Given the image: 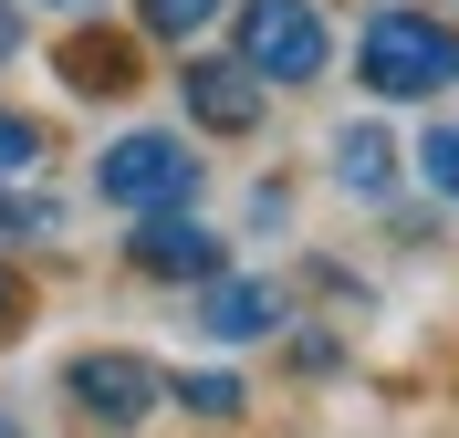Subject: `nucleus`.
Masks as SVG:
<instances>
[{
    "label": "nucleus",
    "mask_w": 459,
    "mask_h": 438,
    "mask_svg": "<svg viewBox=\"0 0 459 438\" xmlns=\"http://www.w3.org/2000/svg\"><path fill=\"white\" fill-rule=\"evenodd\" d=\"M355 84L386 94V105H438L459 84V21L418 11V0H386L355 21Z\"/></svg>",
    "instance_id": "f257e3e1"
},
{
    "label": "nucleus",
    "mask_w": 459,
    "mask_h": 438,
    "mask_svg": "<svg viewBox=\"0 0 459 438\" xmlns=\"http://www.w3.org/2000/svg\"><path fill=\"white\" fill-rule=\"evenodd\" d=\"M94 199L105 209H188L199 199V146L168 136V125H126L94 157Z\"/></svg>",
    "instance_id": "f03ea898"
},
{
    "label": "nucleus",
    "mask_w": 459,
    "mask_h": 438,
    "mask_svg": "<svg viewBox=\"0 0 459 438\" xmlns=\"http://www.w3.org/2000/svg\"><path fill=\"white\" fill-rule=\"evenodd\" d=\"M230 53L251 63L261 84H314L324 63H334V31H324L314 0H230Z\"/></svg>",
    "instance_id": "7ed1b4c3"
},
{
    "label": "nucleus",
    "mask_w": 459,
    "mask_h": 438,
    "mask_svg": "<svg viewBox=\"0 0 459 438\" xmlns=\"http://www.w3.org/2000/svg\"><path fill=\"white\" fill-rule=\"evenodd\" d=\"M178 94H188V125H209V136H251L261 105H272V84L240 53H188L178 63Z\"/></svg>",
    "instance_id": "20e7f679"
},
{
    "label": "nucleus",
    "mask_w": 459,
    "mask_h": 438,
    "mask_svg": "<svg viewBox=\"0 0 459 438\" xmlns=\"http://www.w3.org/2000/svg\"><path fill=\"white\" fill-rule=\"evenodd\" d=\"M63 386H74V408L105 417V428H136V417L157 408V365H146V355H126V345L74 355V365H63Z\"/></svg>",
    "instance_id": "39448f33"
},
{
    "label": "nucleus",
    "mask_w": 459,
    "mask_h": 438,
    "mask_svg": "<svg viewBox=\"0 0 459 438\" xmlns=\"http://www.w3.org/2000/svg\"><path fill=\"white\" fill-rule=\"evenodd\" d=\"M126 262H136L146 282H209V271H220V230H209V219H188V209H136Z\"/></svg>",
    "instance_id": "423d86ee"
},
{
    "label": "nucleus",
    "mask_w": 459,
    "mask_h": 438,
    "mask_svg": "<svg viewBox=\"0 0 459 438\" xmlns=\"http://www.w3.org/2000/svg\"><path fill=\"white\" fill-rule=\"evenodd\" d=\"M199 323L220 334V345L282 334V292H272V282H230V271H209V282H199Z\"/></svg>",
    "instance_id": "0eeeda50"
},
{
    "label": "nucleus",
    "mask_w": 459,
    "mask_h": 438,
    "mask_svg": "<svg viewBox=\"0 0 459 438\" xmlns=\"http://www.w3.org/2000/svg\"><path fill=\"white\" fill-rule=\"evenodd\" d=\"M334 188H355V199H397V136L376 116L334 125Z\"/></svg>",
    "instance_id": "6e6552de"
},
{
    "label": "nucleus",
    "mask_w": 459,
    "mask_h": 438,
    "mask_svg": "<svg viewBox=\"0 0 459 438\" xmlns=\"http://www.w3.org/2000/svg\"><path fill=\"white\" fill-rule=\"evenodd\" d=\"M53 63H63V84H74V94H136V53H126L115 31H74Z\"/></svg>",
    "instance_id": "1a4fd4ad"
},
{
    "label": "nucleus",
    "mask_w": 459,
    "mask_h": 438,
    "mask_svg": "<svg viewBox=\"0 0 459 438\" xmlns=\"http://www.w3.org/2000/svg\"><path fill=\"white\" fill-rule=\"evenodd\" d=\"M220 11H230V0H136V31H146V42H178V53H188V42L220 21Z\"/></svg>",
    "instance_id": "9d476101"
},
{
    "label": "nucleus",
    "mask_w": 459,
    "mask_h": 438,
    "mask_svg": "<svg viewBox=\"0 0 459 438\" xmlns=\"http://www.w3.org/2000/svg\"><path fill=\"white\" fill-rule=\"evenodd\" d=\"M168 397H178V408H199V417H240V408H251V386L230 376V365H199V376H178Z\"/></svg>",
    "instance_id": "9b49d317"
},
{
    "label": "nucleus",
    "mask_w": 459,
    "mask_h": 438,
    "mask_svg": "<svg viewBox=\"0 0 459 438\" xmlns=\"http://www.w3.org/2000/svg\"><path fill=\"white\" fill-rule=\"evenodd\" d=\"M53 219H63L53 199H22V188L0 177V251H11V240H42V230H53Z\"/></svg>",
    "instance_id": "f8f14e48"
},
{
    "label": "nucleus",
    "mask_w": 459,
    "mask_h": 438,
    "mask_svg": "<svg viewBox=\"0 0 459 438\" xmlns=\"http://www.w3.org/2000/svg\"><path fill=\"white\" fill-rule=\"evenodd\" d=\"M418 177H429L438 199H459V125H429L418 136Z\"/></svg>",
    "instance_id": "ddd939ff"
},
{
    "label": "nucleus",
    "mask_w": 459,
    "mask_h": 438,
    "mask_svg": "<svg viewBox=\"0 0 459 438\" xmlns=\"http://www.w3.org/2000/svg\"><path fill=\"white\" fill-rule=\"evenodd\" d=\"M31 167H42V125L0 105V177H31Z\"/></svg>",
    "instance_id": "4468645a"
},
{
    "label": "nucleus",
    "mask_w": 459,
    "mask_h": 438,
    "mask_svg": "<svg viewBox=\"0 0 459 438\" xmlns=\"http://www.w3.org/2000/svg\"><path fill=\"white\" fill-rule=\"evenodd\" d=\"M11 334H31V292H22V271L0 262V345H11Z\"/></svg>",
    "instance_id": "2eb2a0df"
},
{
    "label": "nucleus",
    "mask_w": 459,
    "mask_h": 438,
    "mask_svg": "<svg viewBox=\"0 0 459 438\" xmlns=\"http://www.w3.org/2000/svg\"><path fill=\"white\" fill-rule=\"evenodd\" d=\"M22 53H31V42H22V0H0V73H11Z\"/></svg>",
    "instance_id": "dca6fc26"
},
{
    "label": "nucleus",
    "mask_w": 459,
    "mask_h": 438,
    "mask_svg": "<svg viewBox=\"0 0 459 438\" xmlns=\"http://www.w3.org/2000/svg\"><path fill=\"white\" fill-rule=\"evenodd\" d=\"M22 11H105V0H22Z\"/></svg>",
    "instance_id": "f3484780"
}]
</instances>
